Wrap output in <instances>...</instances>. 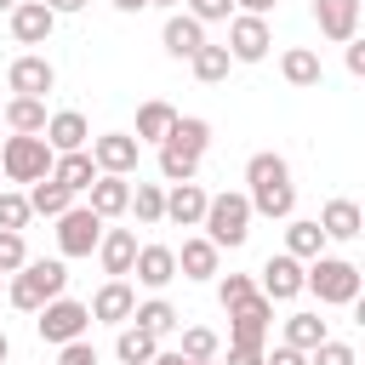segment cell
Wrapping results in <instances>:
<instances>
[{
  "instance_id": "1",
  "label": "cell",
  "mask_w": 365,
  "mask_h": 365,
  "mask_svg": "<svg viewBox=\"0 0 365 365\" xmlns=\"http://www.w3.org/2000/svg\"><path fill=\"white\" fill-rule=\"evenodd\" d=\"M245 200H251V217H274L285 222L297 211V182H291V165L279 154H251L245 160Z\"/></svg>"
},
{
  "instance_id": "2",
  "label": "cell",
  "mask_w": 365,
  "mask_h": 365,
  "mask_svg": "<svg viewBox=\"0 0 365 365\" xmlns=\"http://www.w3.org/2000/svg\"><path fill=\"white\" fill-rule=\"evenodd\" d=\"M359 285H365V274L348 257H314V262H302V291H314L325 308H354Z\"/></svg>"
},
{
  "instance_id": "3",
  "label": "cell",
  "mask_w": 365,
  "mask_h": 365,
  "mask_svg": "<svg viewBox=\"0 0 365 365\" xmlns=\"http://www.w3.org/2000/svg\"><path fill=\"white\" fill-rule=\"evenodd\" d=\"M68 291V268L57 262V257H40V262H23L17 274H11V285H6V302L11 308H23V314H40L51 297H63Z\"/></svg>"
},
{
  "instance_id": "4",
  "label": "cell",
  "mask_w": 365,
  "mask_h": 365,
  "mask_svg": "<svg viewBox=\"0 0 365 365\" xmlns=\"http://www.w3.org/2000/svg\"><path fill=\"white\" fill-rule=\"evenodd\" d=\"M200 228H205V240H211L217 251H222V245H228V251L245 245V234H251V200H245V194H211Z\"/></svg>"
},
{
  "instance_id": "5",
  "label": "cell",
  "mask_w": 365,
  "mask_h": 365,
  "mask_svg": "<svg viewBox=\"0 0 365 365\" xmlns=\"http://www.w3.org/2000/svg\"><path fill=\"white\" fill-rule=\"evenodd\" d=\"M51 165H57V154H51V143L46 137H6L0 143V177L6 182H40V177H51Z\"/></svg>"
},
{
  "instance_id": "6",
  "label": "cell",
  "mask_w": 365,
  "mask_h": 365,
  "mask_svg": "<svg viewBox=\"0 0 365 365\" xmlns=\"http://www.w3.org/2000/svg\"><path fill=\"white\" fill-rule=\"evenodd\" d=\"M86 325H91V308H86V302H74V297H51V302L34 314V331H40V342H51V348L80 342V336H86Z\"/></svg>"
},
{
  "instance_id": "7",
  "label": "cell",
  "mask_w": 365,
  "mask_h": 365,
  "mask_svg": "<svg viewBox=\"0 0 365 365\" xmlns=\"http://www.w3.org/2000/svg\"><path fill=\"white\" fill-rule=\"evenodd\" d=\"M97 240H103V217H97L91 205H68V211L57 217V251H63V257H91Z\"/></svg>"
},
{
  "instance_id": "8",
  "label": "cell",
  "mask_w": 365,
  "mask_h": 365,
  "mask_svg": "<svg viewBox=\"0 0 365 365\" xmlns=\"http://www.w3.org/2000/svg\"><path fill=\"white\" fill-rule=\"evenodd\" d=\"M137 137H125V131H103V137H91L86 143V154H91V165H97V177H131L137 171Z\"/></svg>"
},
{
  "instance_id": "9",
  "label": "cell",
  "mask_w": 365,
  "mask_h": 365,
  "mask_svg": "<svg viewBox=\"0 0 365 365\" xmlns=\"http://www.w3.org/2000/svg\"><path fill=\"white\" fill-rule=\"evenodd\" d=\"M268 325H274V302H268V297H251L245 308L228 314V348H257V354H262Z\"/></svg>"
},
{
  "instance_id": "10",
  "label": "cell",
  "mask_w": 365,
  "mask_h": 365,
  "mask_svg": "<svg viewBox=\"0 0 365 365\" xmlns=\"http://www.w3.org/2000/svg\"><path fill=\"white\" fill-rule=\"evenodd\" d=\"M268 46H274V29H268V17H228V57L234 63H262L268 57Z\"/></svg>"
},
{
  "instance_id": "11",
  "label": "cell",
  "mask_w": 365,
  "mask_h": 365,
  "mask_svg": "<svg viewBox=\"0 0 365 365\" xmlns=\"http://www.w3.org/2000/svg\"><path fill=\"white\" fill-rule=\"evenodd\" d=\"M6 86H11V97H40V103H46V91L57 86V68H51V57H40V51H23V57H11V68H6Z\"/></svg>"
},
{
  "instance_id": "12",
  "label": "cell",
  "mask_w": 365,
  "mask_h": 365,
  "mask_svg": "<svg viewBox=\"0 0 365 365\" xmlns=\"http://www.w3.org/2000/svg\"><path fill=\"white\" fill-rule=\"evenodd\" d=\"M257 291L268 297V302H291V297H302V262L297 257H268L262 262V274H257Z\"/></svg>"
},
{
  "instance_id": "13",
  "label": "cell",
  "mask_w": 365,
  "mask_h": 365,
  "mask_svg": "<svg viewBox=\"0 0 365 365\" xmlns=\"http://www.w3.org/2000/svg\"><path fill=\"white\" fill-rule=\"evenodd\" d=\"M6 17H11V40H17V46H46L51 29H57V17H51L40 0H17Z\"/></svg>"
},
{
  "instance_id": "14",
  "label": "cell",
  "mask_w": 365,
  "mask_h": 365,
  "mask_svg": "<svg viewBox=\"0 0 365 365\" xmlns=\"http://www.w3.org/2000/svg\"><path fill=\"white\" fill-rule=\"evenodd\" d=\"M314 23H319L325 40L348 46L359 34V0H314Z\"/></svg>"
},
{
  "instance_id": "15",
  "label": "cell",
  "mask_w": 365,
  "mask_h": 365,
  "mask_svg": "<svg viewBox=\"0 0 365 365\" xmlns=\"http://www.w3.org/2000/svg\"><path fill=\"white\" fill-rule=\"evenodd\" d=\"M40 137L51 143V154H74V148L91 143V125H86L80 108H63V114H46V131Z\"/></svg>"
},
{
  "instance_id": "16",
  "label": "cell",
  "mask_w": 365,
  "mask_h": 365,
  "mask_svg": "<svg viewBox=\"0 0 365 365\" xmlns=\"http://www.w3.org/2000/svg\"><path fill=\"white\" fill-rule=\"evenodd\" d=\"M97 262H103L108 279H125L131 262H137V234H131V228H103V240H97Z\"/></svg>"
},
{
  "instance_id": "17",
  "label": "cell",
  "mask_w": 365,
  "mask_h": 365,
  "mask_svg": "<svg viewBox=\"0 0 365 365\" xmlns=\"http://www.w3.org/2000/svg\"><path fill=\"white\" fill-rule=\"evenodd\" d=\"M131 274H137V285H148V291H165V285L177 279V251H171V245H137V262H131Z\"/></svg>"
},
{
  "instance_id": "18",
  "label": "cell",
  "mask_w": 365,
  "mask_h": 365,
  "mask_svg": "<svg viewBox=\"0 0 365 365\" xmlns=\"http://www.w3.org/2000/svg\"><path fill=\"white\" fill-rule=\"evenodd\" d=\"M205 188L200 182H171L165 188V222H177V228H200V217H205Z\"/></svg>"
},
{
  "instance_id": "19",
  "label": "cell",
  "mask_w": 365,
  "mask_h": 365,
  "mask_svg": "<svg viewBox=\"0 0 365 365\" xmlns=\"http://www.w3.org/2000/svg\"><path fill=\"white\" fill-rule=\"evenodd\" d=\"M86 308H91V319H103V325H125L131 308H137V291H131V279H108Z\"/></svg>"
},
{
  "instance_id": "20",
  "label": "cell",
  "mask_w": 365,
  "mask_h": 365,
  "mask_svg": "<svg viewBox=\"0 0 365 365\" xmlns=\"http://www.w3.org/2000/svg\"><path fill=\"white\" fill-rule=\"evenodd\" d=\"M160 46H165L171 57H194V51L205 46V23H194L188 11H171L165 29H160Z\"/></svg>"
},
{
  "instance_id": "21",
  "label": "cell",
  "mask_w": 365,
  "mask_h": 365,
  "mask_svg": "<svg viewBox=\"0 0 365 365\" xmlns=\"http://www.w3.org/2000/svg\"><path fill=\"white\" fill-rule=\"evenodd\" d=\"M314 222H319V234H325V240H342V245H348V240H359V228H365V217H359V205H354V200H325V211H319Z\"/></svg>"
},
{
  "instance_id": "22",
  "label": "cell",
  "mask_w": 365,
  "mask_h": 365,
  "mask_svg": "<svg viewBox=\"0 0 365 365\" xmlns=\"http://www.w3.org/2000/svg\"><path fill=\"white\" fill-rule=\"evenodd\" d=\"M217 262H222V251H217L205 234L182 240V251H177V274H182V279H217Z\"/></svg>"
},
{
  "instance_id": "23",
  "label": "cell",
  "mask_w": 365,
  "mask_h": 365,
  "mask_svg": "<svg viewBox=\"0 0 365 365\" xmlns=\"http://www.w3.org/2000/svg\"><path fill=\"white\" fill-rule=\"evenodd\" d=\"M285 257H297V262L325 257V234L314 217H285Z\"/></svg>"
},
{
  "instance_id": "24",
  "label": "cell",
  "mask_w": 365,
  "mask_h": 365,
  "mask_svg": "<svg viewBox=\"0 0 365 365\" xmlns=\"http://www.w3.org/2000/svg\"><path fill=\"white\" fill-rule=\"evenodd\" d=\"M0 120H6L17 137H40V131H46V103H40V97H6V103H0Z\"/></svg>"
},
{
  "instance_id": "25",
  "label": "cell",
  "mask_w": 365,
  "mask_h": 365,
  "mask_svg": "<svg viewBox=\"0 0 365 365\" xmlns=\"http://www.w3.org/2000/svg\"><path fill=\"white\" fill-rule=\"evenodd\" d=\"M91 211L108 222V217H125V205H131V177H97L91 188Z\"/></svg>"
},
{
  "instance_id": "26",
  "label": "cell",
  "mask_w": 365,
  "mask_h": 365,
  "mask_svg": "<svg viewBox=\"0 0 365 365\" xmlns=\"http://www.w3.org/2000/svg\"><path fill=\"white\" fill-rule=\"evenodd\" d=\"M165 148H182V154H205L211 148V120H200V114H177V125L165 131Z\"/></svg>"
},
{
  "instance_id": "27",
  "label": "cell",
  "mask_w": 365,
  "mask_h": 365,
  "mask_svg": "<svg viewBox=\"0 0 365 365\" xmlns=\"http://www.w3.org/2000/svg\"><path fill=\"white\" fill-rule=\"evenodd\" d=\"M51 182H63L68 194H86V188L97 182V165H91V154H86V148H74V154H57V165H51Z\"/></svg>"
},
{
  "instance_id": "28",
  "label": "cell",
  "mask_w": 365,
  "mask_h": 365,
  "mask_svg": "<svg viewBox=\"0 0 365 365\" xmlns=\"http://www.w3.org/2000/svg\"><path fill=\"white\" fill-rule=\"evenodd\" d=\"M279 74H285L297 91H308V86H319V80H325V68H319V51H308V46H291V51L279 57Z\"/></svg>"
},
{
  "instance_id": "29",
  "label": "cell",
  "mask_w": 365,
  "mask_h": 365,
  "mask_svg": "<svg viewBox=\"0 0 365 365\" xmlns=\"http://www.w3.org/2000/svg\"><path fill=\"white\" fill-rule=\"evenodd\" d=\"M160 354V336H148L143 325H120V336H114V359L120 365H148Z\"/></svg>"
},
{
  "instance_id": "30",
  "label": "cell",
  "mask_w": 365,
  "mask_h": 365,
  "mask_svg": "<svg viewBox=\"0 0 365 365\" xmlns=\"http://www.w3.org/2000/svg\"><path fill=\"white\" fill-rule=\"evenodd\" d=\"M68 205H74V194H68L63 182H51V177L29 182V211H34V217H51V222H57V217H63Z\"/></svg>"
},
{
  "instance_id": "31",
  "label": "cell",
  "mask_w": 365,
  "mask_h": 365,
  "mask_svg": "<svg viewBox=\"0 0 365 365\" xmlns=\"http://www.w3.org/2000/svg\"><path fill=\"white\" fill-rule=\"evenodd\" d=\"M125 325H143L148 336H171V331H177V308H171L165 297H148V302H137V308H131V319H125Z\"/></svg>"
},
{
  "instance_id": "32",
  "label": "cell",
  "mask_w": 365,
  "mask_h": 365,
  "mask_svg": "<svg viewBox=\"0 0 365 365\" xmlns=\"http://www.w3.org/2000/svg\"><path fill=\"white\" fill-rule=\"evenodd\" d=\"M171 125H177V108H171V103H160V97H154V103H143V108H137V143H165V131H171Z\"/></svg>"
},
{
  "instance_id": "33",
  "label": "cell",
  "mask_w": 365,
  "mask_h": 365,
  "mask_svg": "<svg viewBox=\"0 0 365 365\" xmlns=\"http://www.w3.org/2000/svg\"><path fill=\"white\" fill-rule=\"evenodd\" d=\"M125 211H137L143 228H160L165 222V188L160 182H131V205Z\"/></svg>"
},
{
  "instance_id": "34",
  "label": "cell",
  "mask_w": 365,
  "mask_h": 365,
  "mask_svg": "<svg viewBox=\"0 0 365 365\" xmlns=\"http://www.w3.org/2000/svg\"><path fill=\"white\" fill-rule=\"evenodd\" d=\"M325 336H331V331H325L319 314H291V319H285V348H297V354H314Z\"/></svg>"
},
{
  "instance_id": "35",
  "label": "cell",
  "mask_w": 365,
  "mask_h": 365,
  "mask_svg": "<svg viewBox=\"0 0 365 365\" xmlns=\"http://www.w3.org/2000/svg\"><path fill=\"white\" fill-rule=\"evenodd\" d=\"M228 63H234V57H228V46H211V40H205V46L188 57V68H194V80H200V86L228 80Z\"/></svg>"
},
{
  "instance_id": "36",
  "label": "cell",
  "mask_w": 365,
  "mask_h": 365,
  "mask_svg": "<svg viewBox=\"0 0 365 365\" xmlns=\"http://www.w3.org/2000/svg\"><path fill=\"white\" fill-rule=\"evenodd\" d=\"M160 177H165V182H194V177H200V160L160 143Z\"/></svg>"
},
{
  "instance_id": "37",
  "label": "cell",
  "mask_w": 365,
  "mask_h": 365,
  "mask_svg": "<svg viewBox=\"0 0 365 365\" xmlns=\"http://www.w3.org/2000/svg\"><path fill=\"white\" fill-rule=\"evenodd\" d=\"M251 297H262V291H257V279H251V274H228V279H217V302H222V308H228V314H234V308H245V302H251Z\"/></svg>"
},
{
  "instance_id": "38",
  "label": "cell",
  "mask_w": 365,
  "mask_h": 365,
  "mask_svg": "<svg viewBox=\"0 0 365 365\" xmlns=\"http://www.w3.org/2000/svg\"><path fill=\"white\" fill-rule=\"evenodd\" d=\"M217 348H222V342H217V331H211V325H188L177 354H182V359H217Z\"/></svg>"
},
{
  "instance_id": "39",
  "label": "cell",
  "mask_w": 365,
  "mask_h": 365,
  "mask_svg": "<svg viewBox=\"0 0 365 365\" xmlns=\"http://www.w3.org/2000/svg\"><path fill=\"white\" fill-rule=\"evenodd\" d=\"M29 217H34V211H29V194H6V188H0V228H6V234H23Z\"/></svg>"
},
{
  "instance_id": "40",
  "label": "cell",
  "mask_w": 365,
  "mask_h": 365,
  "mask_svg": "<svg viewBox=\"0 0 365 365\" xmlns=\"http://www.w3.org/2000/svg\"><path fill=\"white\" fill-rule=\"evenodd\" d=\"M308 365H359V354H354V342H336V336H325V342L308 354Z\"/></svg>"
},
{
  "instance_id": "41",
  "label": "cell",
  "mask_w": 365,
  "mask_h": 365,
  "mask_svg": "<svg viewBox=\"0 0 365 365\" xmlns=\"http://www.w3.org/2000/svg\"><path fill=\"white\" fill-rule=\"evenodd\" d=\"M29 262V245H23V234H6L0 228V274H17Z\"/></svg>"
},
{
  "instance_id": "42",
  "label": "cell",
  "mask_w": 365,
  "mask_h": 365,
  "mask_svg": "<svg viewBox=\"0 0 365 365\" xmlns=\"http://www.w3.org/2000/svg\"><path fill=\"white\" fill-rule=\"evenodd\" d=\"M188 17L194 23H228L234 17V0H188Z\"/></svg>"
},
{
  "instance_id": "43",
  "label": "cell",
  "mask_w": 365,
  "mask_h": 365,
  "mask_svg": "<svg viewBox=\"0 0 365 365\" xmlns=\"http://www.w3.org/2000/svg\"><path fill=\"white\" fill-rule=\"evenodd\" d=\"M57 365H97V348L80 336V342H63L57 348Z\"/></svg>"
},
{
  "instance_id": "44",
  "label": "cell",
  "mask_w": 365,
  "mask_h": 365,
  "mask_svg": "<svg viewBox=\"0 0 365 365\" xmlns=\"http://www.w3.org/2000/svg\"><path fill=\"white\" fill-rule=\"evenodd\" d=\"M262 365H308V354H297V348H274V354H262Z\"/></svg>"
},
{
  "instance_id": "45",
  "label": "cell",
  "mask_w": 365,
  "mask_h": 365,
  "mask_svg": "<svg viewBox=\"0 0 365 365\" xmlns=\"http://www.w3.org/2000/svg\"><path fill=\"white\" fill-rule=\"evenodd\" d=\"M148 365H217V359H182L177 348H160V354H154Z\"/></svg>"
},
{
  "instance_id": "46",
  "label": "cell",
  "mask_w": 365,
  "mask_h": 365,
  "mask_svg": "<svg viewBox=\"0 0 365 365\" xmlns=\"http://www.w3.org/2000/svg\"><path fill=\"white\" fill-rule=\"evenodd\" d=\"M348 74H365V40L359 34L348 40Z\"/></svg>"
},
{
  "instance_id": "47",
  "label": "cell",
  "mask_w": 365,
  "mask_h": 365,
  "mask_svg": "<svg viewBox=\"0 0 365 365\" xmlns=\"http://www.w3.org/2000/svg\"><path fill=\"white\" fill-rule=\"evenodd\" d=\"M51 17H74V11H86V0H40Z\"/></svg>"
},
{
  "instance_id": "48",
  "label": "cell",
  "mask_w": 365,
  "mask_h": 365,
  "mask_svg": "<svg viewBox=\"0 0 365 365\" xmlns=\"http://www.w3.org/2000/svg\"><path fill=\"white\" fill-rule=\"evenodd\" d=\"M234 6H240V11H245V17H268V11H274V6H279V0H234Z\"/></svg>"
},
{
  "instance_id": "49",
  "label": "cell",
  "mask_w": 365,
  "mask_h": 365,
  "mask_svg": "<svg viewBox=\"0 0 365 365\" xmlns=\"http://www.w3.org/2000/svg\"><path fill=\"white\" fill-rule=\"evenodd\" d=\"M228 365H262L257 348H228Z\"/></svg>"
},
{
  "instance_id": "50",
  "label": "cell",
  "mask_w": 365,
  "mask_h": 365,
  "mask_svg": "<svg viewBox=\"0 0 365 365\" xmlns=\"http://www.w3.org/2000/svg\"><path fill=\"white\" fill-rule=\"evenodd\" d=\"M148 0H114V11H143Z\"/></svg>"
},
{
  "instance_id": "51",
  "label": "cell",
  "mask_w": 365,
  "mask_h": 365,
  "mask_svg": "<svg viewBox=\"0 0 365 365\" xmlns=\"http://www.w3.org/2000/svg\"><path fill=\"white\" fill-rule=\"evenodd\" d=\"M6 359H11V336L0 331V365H6Z\"/></svg>"
},
{
  "instance_id": "52",
  "label": "cell",
  "mask_w": 365,
  "mask_h": 365,
  "mask_svg": "<svg viewBox=\"0 0 365 365\" xmlns=\"http://www.w3.org/2000/svg\"><path fill=\"white\" fill-rule=\"evenodd\" d=\"M11 6H17V0H0V11H11Z\"/></svg>"
},
{
  "instance_id": "53",
  "label": "cell",
  "mask_w": 365,
  "mask_h": 365,
  "mask_svg": "<svg viewBox=\"0 0 365 365\" xmlns=\"http://www.w3.org/2000/svg\"><path fill=\"white\" fill-rule=\"evenodd\" d=\"M148 6H177V0H148Z\"/></svg>"
},
{
  "instance_id": "54",
  "label": "cell",
  "mask_w": 365,
  "mask_h": 365,
  "mask_svg": "<svg viewBox=\"0 0 365 365\" xmlns=\"http://www.w3.org/2000/svg\"><path fill=\"white\" fill-rule=\"evenodd\" d=\"M0 297H6V274H0Z\"/></svg>"
}]
</instances>
